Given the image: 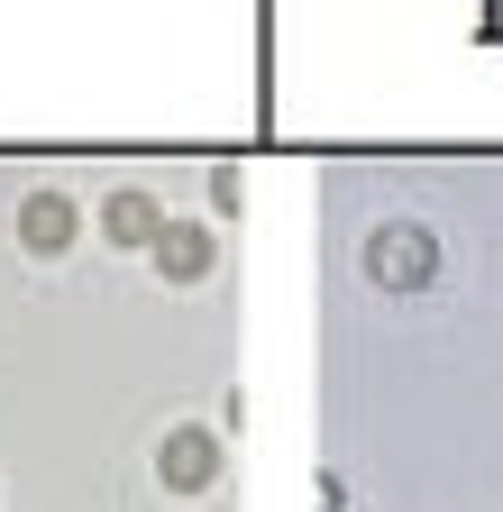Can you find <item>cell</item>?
I'll list each match as a JSON object with an SVG mask.
<instances>
[{
	"instance_id": "7a4b0ae2",
	"label": "cell",
	"mask_w": 503,
	"mask_h": 512,
	"mask_svg": "<svg viewBox=\"0 0 503 512\" xmlns=\"http://www.w3.org/2000/svg\"><path fill=\"white\" fill-rule=\"evenodd\" d=\"M211 476V439H193V430H183L174 448H165V485H202Z\"/></svg>"
},
{
	"instance_id": "277c9868",
	"label": "cell",
	"mask_w": 503,
	"mask_h": 512,
	"mask_svg": "<svg viewBox=\"0 0 503 512\" xmlns=\"http://www.w3.org/2000/svg\"><path fill=\"white\" fill-rule=\"evenodd\" d=\"M165 266H174V275H202V266H211V238H202V229H165Z\"/></svg>"
},
{
	"instance_id": "6da1fadb",
	"label": "cell",
	"mask_w": 503,
	"mask_h": 512,
	"mask_svg": "<svg viewBox=\"0 0 503 512\" xmlns=\"http://www.w3.org/2000/svg\"><path fill=\"white\" fill-rule=\"evenodd\" d=\"M375 275H385V284H421L430 275V238L421 229H385V238H375Z\"/></svg>"
},
{
	"instance_id": "3957f363",
	"label": "cell",
	"mask_w": 503,
	"mask_h": 512,
	"mask_svg": "<svg viewBox=\"0 0 503 512\" xmlns=\"http://www.w3.org/2000/svg\"><path fill=\"white\" fill-rule=\"evenodd\" d=\"M101 220H110V238H129V247H138V238H156V211L138 202V192H119V202H110Z\"/></svg>"
},
{
	"instance_id": "5b68a950",
	"label": "cell",
	"mask_w": 503,
	"mask_h": 512,
	"mask_svg": "<svg viewBox=\"0 0 503 512\" xmlns=\"http://www.w3.org/2000/svg\"><path fill=\"white\" fill-rule=\"evenodd\" d=\"M55 238H65V202L46 192V202H28V247H55Z\"/></svg>"
}]
</instances>
